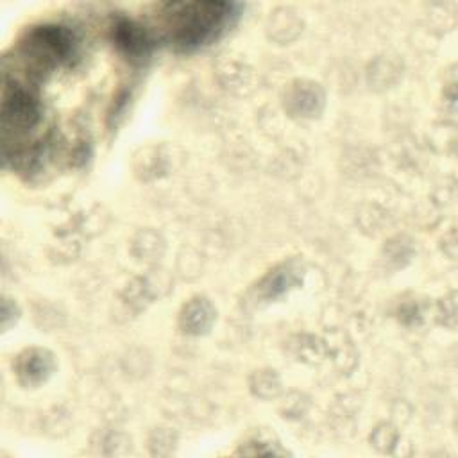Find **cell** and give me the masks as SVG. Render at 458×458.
<instances>
[{
    "mask_svg": "<svg viewBox=\"0 0 458 458\" xmlns=\"http://www.w3.org/2000/svg\"><path fill=\"white\" fill-rule=\"evenodd\" d=\"M168 41L184 52L202 48L224 36L238 20L231 2H172L161 7Z\"/></svg>",
    "mask_w": 458,
    "mask_h": 458,
    "instance_id": "1",
    "label": "cell"
},
{
    "mask_svg": "<svg viewBox=\"0 0 458 458\" xmlns=\"http://www.w3.org/2000/svg\"><path fill=\"white\" fill-rule=\"evenodd\" d=\"M111 41L120 50V54L131 61H143L148 57L154 45L148 30L127 18H116L113 21Z\"/></svg>",
    "mask_w": 458,
    "mask_h": 458,
    "instance_id": "2",
    "label": "cell"
},
{
    "mask_svg": "<svg viewBox=\"0 0 458 458\" xmlns=\"http://www.w3.org/2000/svg\"><path fill=\"white\" fill-rule=\"evenodd\" d=\"M54 369L52 354L43 349H30L18 356L16 372L25 385H38L48 377Z\"/></svg>",
    "mask_w": 458,
    "mask_h": 458,
    "instance_id": "3",
    "label": "cell"
},
{
    "mask_svg": "<svg viewBox=\"0 0 458 458\" xmlns=\"http://www.w3.org/2000/svg\"><path fill=\"white\" fill-rule=\"evenodd\" d=\"M213 315H215V311L206 299H195L184 308V311L181 315V324H182L184 331L197 335L209 327Z\"/></svg>",
    "mask_w": 458,
    "mask_h": 458,
    "instance_id": "4",
    "label": "cell"
},
{
    "mask_svg": "<svg viewBox=\"0 0 458 458\" xmlns=\"http://www.w3.org/2000/svg\"><path fill=\"white\" fill-rule=\"evenodd\" d=\"M293 272H295V270H290V268L272 272V274L265 279V283H263V288L267 290V297H276V295L286 292L292 284H295L297 279H295Z\"/></svg>",
    "mask_w": 458,
    "mask_h": 458,
    "instance_id": "5",
    "label": "cell"
}]
</instances>
